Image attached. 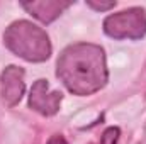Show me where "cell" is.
<instances>
[{
	"mask_svg": "<svg viewBox=\"0 0 146 144\" xmlns=\"http://www.w3.org/2000/svg\"><path fill=\"white\" fill-rule=\"evenodd\" d=\"M56 76L73 95H92L109 80L106 53L100 46L76 42L65 48L56 61Z\"/></svg>",
	"mask_w": 146,
	"mask_h": 144,
	"instance_id": "6da1fadb",
	"label": "cell"
},
{
	"mask_svg": "<svg viewBox=\"0 0 146 144\" xmlns=\"http://www.w3.org/2000/svg\"><path fill=\"white\" fill-rule=\"evenodd\" d=\"M3 44L15 56L31 61L41 63L51 56V41L44 29L29 22L15 20L3 32Z\"/></svg>",
	"mask_w": 146,
	"mask_h": 144,
	"instance_id": "7a4b0ae2",
	"label": "cell"
},
{
	"mask_svg": "<svg viewBox=\"0 0 146 144\" xmlns=\"http://www.w3.org/2000/svg\"><path fill=\"white\" fill-rule=\"evenodd\" d=\"M104 32L114 39H141L146 34V10L133 7L110 14L104 20Z\"/></svg>",
	"mask_w": 146,
	"mask_h": 144,
	"instance_id": "3957f363",
	"label": "cell"
},
{
	"mask_svg": "<svg viewBox=\"0 0 146 144\" xmlns=\"http://www.w3.org/2000/svg\"><path fill=\"white\" fill-rule=\"evenodd\" d=\"M61 100H63V93L56 90L51 92L48 80H37L29 93V107L44 117H51L58 114Z\"/></svg>",
	"mask_w": 146,
	"mask_h": 144,
	"instance_id": "277c9868",
	"label": "cell"
},
{
	"mask_svg": "<svg viewBox=\"0 0 146 144\" xmlns=\"http://www.w3.org/2000/svg\"><path fill=\"white\" fill-rule=\"evenodd\" d=\"M26 90L24 83V70L21 66H7L0 75V95L2 102L7 107H15Z\"/></svg>",
	"mask_w": 146,
	"mask_h": 144,
	"instance_id": "5b68a950",
	"label": "cell"
},
{
	"mask_svg": "<svg viewBox=\"0 0 146 144\" xmlns=\"http://www.w3.org/2000/svg\"><path fill=\"white\" fill-rule=\"evenodd\" d=\"M72 5V2H65V0H41V2H22V7L37 20L44 22V24H51L54 19H58L68 7Z\"/></svg>",
	"mask_w": 146,
	"mask_h": 144,
	"instance_id": "8992f818",
	"label": "cell"
},
{
	"mask_svg": "<svg viewBox=\"0 0 146 144\" xmlns=\"http://www.w3.org/2000/svg\"><path fill=\"white\" fill-rule=\"evenodd\" d=\"M119 136H121L119 127H109V129L104 131V134L100 136V139H99L97 143H94V144H117Z\"/></svg>",
	"mask_w": 146,
	"mask_h": 144,
	"instance_id": "52a82bcc",
	"label": "cell"
},
{
	"mask_svg": "<svg viewBox=\"0 0 146 144\" xmlns=\"http://www.w3.org/2000/svg\"><path fill=\"white\" fill-rule=\"evenodd\" d=\"M87 5L94 10H100V12H106L115 7V2H97V0H87Z\"/></svg>",
	"mask_w": 146,
	"mask_h": 144,
	"instance_id": "ba28073f",
	"label": "cell"
},
{
	"mask_svg": "<svg viewBox=\"0 0 146 144\" xmlns=\"http://www.w3.org/2000/svg\"><path fill=\"white\" fill-rule=\"evenodd\" d=\"M46 144H66V139H65L61 134H54V136L49 137V141Z\"/></svg>",
	"mask_w": 146,
	"mask_h": 144,
	"instance_id": "9c48e42d",
	"label": "cell"
}]
</instances>
